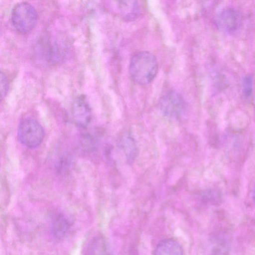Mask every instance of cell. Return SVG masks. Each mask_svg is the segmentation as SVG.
I'll use <instances>...</instances> for the list:
<instances>
[{"mask_svg": "<svg viewBox=\"0 0 255 255\" xmlns=\"http://www.w3.org/2000/svg\"><path fill=\"white\" fill-rule=\"evenodd\" d=\"M157 71L156 58L149 52H137L130 59L129 72L132 79L139 84L150 83L156 77Z\"/></svg>", "mask_w": 255, "mask_h": 255, "instance_id": "cell-1", "label": "cell"}, {"mask_svg": "<svg viewBox=\"0 0 255 255\" xmlns=\"http://www.w3.org/2000/svg\"><path fill=\"white\" fill-rule=\"evenodd\" d=\"M37 17L35 8L25 1L17 3L11 12V23L14 28L22 34L27 33L34 28Z\"/></svg>", "mask_w": 255, "mask_h": 255, "instance_id": "cell-2", "label": "cell"}, {"mask_svg": "<svg viewBox=\"0 0 255 255\" xmlns=\"http://www.w3.org/2000/svg\"><path fill=\"white\" fill-rule=\"evenodd\" d=\"M17 134L19 141L29 148L38 146L44 137V131L35 119L26 118L22 119L17 127Z\"/></svg>", "mask_w": 255, "mask_h": 255, "instance_id": "cell-3", "label": "cell"}, {"mask_svg": "<svg viewBox=\"0 0 255 255\" xmlns=\"http://www.w3.org/2000/svg\"><path fill=\"white\" fill-rule=\"evenodd\" d=\"M214 20L217 27L228 34L235 33L241 25L239 13L234 8L229 6L219 8L215 13Z\"/></svg>", "mask_w": 255, "mask_h": 255, "instance_id": "cell-4", "label": "cell"}, {"mask_svg": "<svg viewBox=\"0 0 255 255\" xmlns=\"http://www.w3.org/2000/svg\"><path fill=\"white\" fill-rule=\"evenodd\" d=\"M161 113L165 116L172 118H180L185 111V102L178 93L170 91L164 95L159 102Z\"/></svg>", "mask_w": 255, "mask_h": 255, "instance_id": "cell-5", "label": "cell"}, {"mask_svg": "<svg viewBox=\"0 0 255 255\" xmlns=\"http://www.w3.org/2000/svg\"><path fill=\"white\" fill-rule=\"evenodd\" d=\"M71 113L74 122L81 128L87 127L91 121V109L84 96H79L74 100Z\"/></svg>", "mask_w": 255, "mask_h": 255, "instance_id": "cell-6", "label": "cell"}, {"mask_svg": "<svg viewBox=\"0 0 255 255\" xmlns=\"http://www.w3.org/2000/svg\"><path fill=\"white\" fill-rule=\"evenodd\" d=\"M112 5L117 13L128 20L135 19L139 15L142 9L141 4L136 0L115 1Z\"/></svg>", "mask_w": 255, "mask_h": 255, "instance_id": "cell-7", "label": "cell"}, {"mask_svg": "<svg viewBox=\"0 0 255 255\" xmlns=\"http://www.w3.org/2000/svg\"><path fill=\"white\" fill-rule=\"evenodd\" d=\"M50 227L52 236L60 240L68 235L71 228V224L64 215L58 213L53 216Z\"/></svg>", "mask_w": 255, "mask_h": 255, "instance_id": "cell-8", "label": "cell"}, {"mask_svg": "<svg viewBox=\"0 0 255 255\" xmlns=\"http://www.w3.org/2000/svg\"><path fill=\"white\" fill-rule=\"evenodd\" d=\"M84 255H110V249L106 240L102 236L93 237L86 244Z\"/></svg>", "mask_w": 255, "mask_h": 255, "instance_id": "cell-9", "label": "cell"}, {"mask_svg": "<svg viewBox=\"0 0 255 255\" xmlns=\"http://www.w3.org/2000/svg\"><path fill=\"white\" fill-rule=\"evenodd\" d=\"M119 144L123 150L126 160L129 164L132 163L137 154V148L133 138L127 132L122 134Z\"/></svg>", "mask_w": 255, "mask_h": 255, "instance_id": "cell-10", "label": "cell"}, {"mask_svg": "<svg viewBox=\"0 0 255 255\" xmlns=\"http://www.w3.org/2000/svg\"><path fill=\"white\" fill-rule=\"evenodd\" d=\"M154 255H183V250L177 241L166 239L157 244L154 250Z\"/></svg>", "mask_w": 255, "mask_h": 255, "instance_id": "cell-11", "label": "cell"}, {"mask_svg": "<svg viewBox=\"0 0 255 255\" xmlns=\"http://www.w3.org/2000/svg\"><path fill=\"white\" fill-rule=\"evenodd\" d=\"M243 92L247 97L251 96L253 92V80L251 75L246 76L243 80Z\"/></svg>", "mask_w": 255, "mask_h": 255, "instance_id": "cell-12", "label": "cell"}, {"mask_svg": "<svg viewBox=\"0 0 255 255\" xmlns=\"http://www.w3.org/2000/svg\"><path fill=\"white\" fill-rule=\"evenodd\" d=\"M8 90V81L6 76L0 72V92L1 100L4 98Z\"/></svg>", "mask_w": 255, "mask_h": 255, "instance_id": "cell-13", "label": "cell"}, {"mask_svg": "<svg viewBox=\"0 0 255 255\" xmlns=\"http://www.w3.org/2000/svg\"><path fill=\"white\" fill-rule=\"evenodd\" d=\"M253 197L254 201V202L255 203V186L254 188Z\"/></svg>", "mask_w": 255, "mask_h": 255, "instance_id": "cell-14", "label": "cell"}]
</instances>
